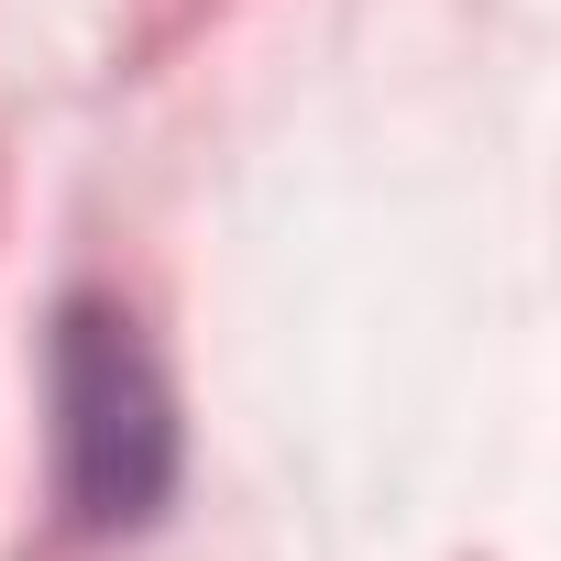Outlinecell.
<instances>
[{
  "label": "cell",
  "instance_id": "cell-1",
  "mask_svg": "<svg viewBox=\"0 0 561 561\" xmlns=\"http://www.w3.org/2000/svg\"><path fill=\"white\" fill-rule=\"evenodd\" d=\"M56 451L78 528H144L176 484V397L133 309L67 298L56 320Z\"/></svg>",
  "mask_w": 561,
  "mask_h": 561
}]
</instances>
